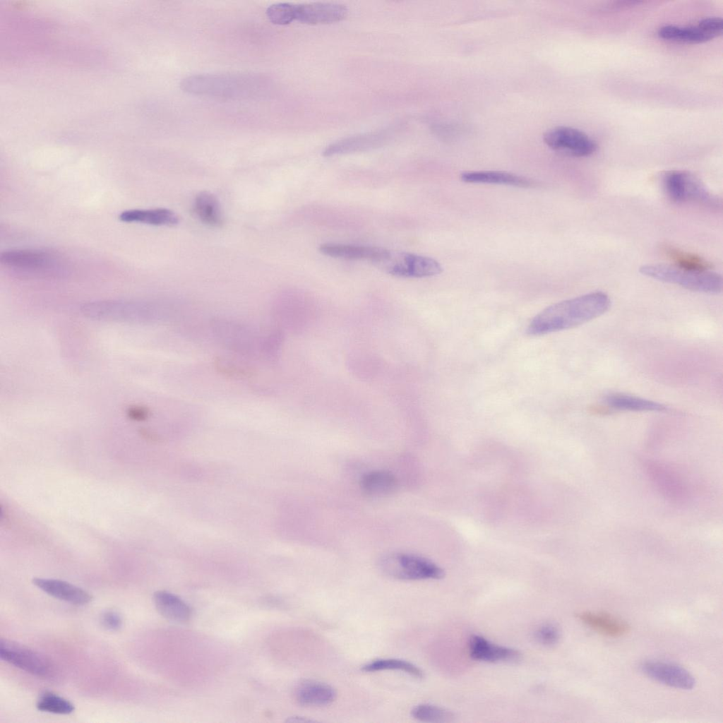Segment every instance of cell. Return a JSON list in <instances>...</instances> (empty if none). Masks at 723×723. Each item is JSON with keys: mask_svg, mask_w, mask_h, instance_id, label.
<instances>
[{"mask_svg": "<svg viewBox=\"0 0 723 723\" xmlns=\"http://www.w3.org/2000/svg\"><path fill=\"white\" fill-rule=\"evenodd\" d=\"M610 306V298L603 292L564 300L537 313L529 323L527 333L537 336L575 328L602 316Z\"/></svg>", "mask_w": 723, "mask_h": 723, "instance_id": "1", "label": "cell"}, {"mask_svg": "<svg viewBox=\"0 0 723 723\" xmlns=\"http://www.w3.org/2000/svg\"><path fill=\"white\" fill-rule=\"evenodd\" d=\"M263 80L249 74H203L189 76L181 83L182 90L196 95L241 97L261 91Z\"/></svg>", "mask_w": 723, "mask_h": 723, "instance_id": "2", "label": "cell"}, {"mask_svg": "<svg viewBox=\"0 0 723 723\" xmlns=\"http://www.w3.org/2000/svg\"><path fill=\"white\" fill-rule=\"evenodd\" d=\"M1 265L14 271L40 277H56L65 274L67 268L58 254L42 249H15L1 253Z\"/></svg>", "mask_w": 723, "mask_h": 723, "instance_id": "3", "label": "cell"}, {"mask_svg": "<svg viewBox=\"0 0 723 723\" xmlns=\"http://www.w3.org/2000/svg\"><path fill=\"white\" fill-rule=\"evenodd\" d=\"M640 272L647 277L695 292L717 294L722 289V276L711 271L693 272L674 265L655 263L642 265Z\"/></svg>", "mask_w": 723, "mask_h": 723, "instance_id": "4", "label": "cell"}, {"mask_svg": "<svg viewBox=\"0 0 723 723\" xmlns=\"http://www.w3.org/2000/svg\"><path fill=\"white\" fill-rule=\"evenodd\" d=\"M378 566L385 575L402 580H438L445 575L443 569L431 560L406 552L385 555Z\"/></svg>", "mask_w": 723, "mask_h": 723, "instance_id": "5", "label": "cell"}, {"mask_svg": "<svg viewBox=\"0 0 723 723\" xmlns=\"http://www.w3.org/2000/svg\"><path fill=\"white\" fill-rule=\"evenodd\" d=\"M641 460L649 481L666 500L679 506L688 502L691 489L686 479L675 466L655 460Z\"/></svg>", "mask_w": 723, "mask_h": 723, "instance_id": "6", "label": "cell"}, {"mask_svg": "<svg viewBox=\"0 0 723 723\" xmlns=\"http://www.w3.org/2000/svg\"><path fill=\"white\" fill-rule=\"evenodd\" d=\"M373 263L385 273L401 277H426L442 272L436 260L404 251L388 250Z\"/></svg>", "mask_w": 723, "mask_h": 723, "instance_id": "7", "label": "cell"}, {"mask_svg": "<svg viewBox=\"0 0 723 723\" xmlns=\"http://www.w3.org/2000/svg\"><path fill=\"white\" fill-rule=\"evenodd\" d=\"M662 181L667 195L674 202L693 201L709 206L719 204L717 198L691 173L679 170L669 171L664 174Z\"/></svg>", "mask_w": 723, "mask_h": 723, "instance_id": "8", "label": "cell"}, {"mask_svg": "<svg viewBox=\"0 0 723 723\" xmlns=\"http://www.w3.org/2000/svg\"><path fill=\"white\" fill-rule=\"evenodd\" d=\"M0 657L14 667L39 677H51L54 673V667L49 659L11 640L1 639Z\"/></svg>", "mask_w": 723, "mask_h": 723, "instance_id": "9", "label": "cell"}, {"mask_svg": "<svg viewBox=\"0 0 723 723\" xmlns=\"http://www.w3.org/2000/svg\"><path fill=\"white\" fill-rule=\"evenodd\" d=\"M551 149L574 157H587L597 149V143L585 132L569 126H556L543 136Z\"/></svg>", "mask_w": 723, "mask_h": 723, "instance_id": "10", "label": "cell"}, {"mask_svg": "<svg viewBox=\"0 0 723 723\" xmlns=\"http://www.w3.org/2000/svg\"><path fill=\"white\" fill-rule=\"evenodd\" d=\"M722 30V19L720 17L709 16L702 18L694 25H663L658 29L657 35L667 41L698 44L720 35Z\"/></svg>", "mask_w": 723, "mask_h": 723, "instance_id": "11", "label": "cell"}, {"mask_svg": "<svg viewBox=\"0 0 723 723\" xmlns=\"http://www.w3.org/2000/svg\"><path fill=\"white\" fill-rule=\"evenodd\" d=\"M640 671L647 677L668 686L681 690H691L695 685L694 676L678 664L646 661L640 665Z\"/></svg>", "mask_w": 723, "mask_h": 723, "instance_id": "12", "label": "cell"}, {"mask_svg": "<svg viewBox=\"0 0 723 723\" xmlns=\"http://www.w3.org/2000/svg\"><path fill=\"white\" fill-rule=\"evenodd\" d=\"M347 14L346 6L335 3H310L295 5L294 19L307 24L340 21Z\"/></svg>", "mask_w": 723, "mask_h": 723, "instance_id": "13", "label": "cell"}, {"mask_svg": "<svg viewBox=\"0 0 723 723\" xmlns=\"http://www.w3.org/2000/svg\"><path fill=\"white\" fill-rule=\"evenodd\" d=\"M469 652L472 659L486 662H513L521 657L518 650L496 645L479 635L470 638Z\"/></svg>", "mask_w": 723, "mask_h": 723, "instance_id": "14", "label": "cell"}, {"mask_svg": "<svg viewBox=\"0 0 723 723\" xmlns=\"http://www.w3.org/2000/svg\"><path fill=\"white\" fill-rule=\"evenodd\" d=\"M390 135V131L381 130L349 137L330 145L325 149L323 154L324 156L329 157L368 150L382 145L388 141Z\"/></svg>", "mask_w": 723, "mask_h": 723, "instance_id": "15", "label": "cell"}, {"mask_svg": "<svg viewBox=\"0 0 723 723\" xmlns=\"http://www.w3.org/2000/svg\"><path fill=\"white\" fill-rule=\"evenodd\" d=\"M32 583L47 594L72 604L84 605L92 600L89 592L64 580L35 578Z\"/></svg>", "mask_w": 723, "mask_h": 723, "instance_id": "16", "label": "cell"}, {"mask_svg": "<svg viewBox=\"0 0 723 723\" xmlns=\"http://www.w3.org/2000/svg\"><path fill=\"white\" fill-rule=\"evenodd\" d=\"M294 697L301 705L322 707L333 703L337 698V692L328 683L306 679L297 684L294 690Z\"/></svg>", "mask_w": 723, "mask_h": 723, "instance_id": "17", "label": "cell"}, {"mask_svg": "<svg viewBox=\"0 0 723 723\" xmlns=\"http://www.w3.org/2000/svg\"><path fill=\"white\" fill-rule=\"evenodd\" d=\"M577 616L591 629L608 637H622L630 631V626L626 621L605 612L585 611Z\"/></svg>", "mask_w": 723, "mask_h": 723, "instance_id": "18", "label": "cell"}, {"mask_svg": "<svg viewBox=\"0 0 723 723\" xmlns=\"http://www.w3.org/2000/svg\"><path fill=\"white\" fill-rule=\"evenodd\" d=\"M323 254L333 258L348 260H369L374 263L381 258L388 249L370 246L326 243L319 247Z\"/></svg>", "mask_w": 723, "mask_h": 723, "instance_id": "19", "label": "cell"}, {"mask_svg": "<svg viewBox=\"0 0 723 723\" xmlns=\"http://www.w3.org/2000/svg\"><path fill=\"white\" fill-rule=\"evenodd\" d=\"M460 178L466 183L503 184L522 188L533 187L537 184L531 179L499 171L465 172L460 174Z\"/></svg>", "mask_w": 723, "mask_h": 723, "instance_id": "20", "label": "cell"}, {"mask_svg": "<svg viewBox=\"0 0 723 723\" xmlns=\"http://www.w3.org/2000/svg\"><path fill=\"white\" fill-rule=\"evenodd\" d=\"M359 484L362 491L366 496L381 498L393 494L398 489V481L390 471L376 470L365 473Z\"/></svg>", "mask_w": 723, "mask_h": 723, "instance_id": "21", "label": "cell"}, {"mask_svg": "<svg viewBox=\"0 0 723 723\" xmlns=\"http://www.w3.org/2000/svg\"><path fill=\"white\" fill-rule=\"evenodd\" d=\"M119 219L127 223L136 222L155 226H173L179 220L174 211L164 208L126 210L119 214Z\"/></svg>", "mask_w": 723, "mask_h": 723, "instance_id": "22", "label": "cell"}, {"mask_svg": "<svg viewBox=\"0 0 723 723\" xmlns=\"http://www.w3.org/2000/svg\"><path fill=\"white\" fill-rule=\"evenodd\" d=\"M157 611L169 621L184 623L192 615L191 607L179 597L166 590H158L153 594Z\"/></svg>", "mask_w": 723, "mask_h": 723, "instance_id": "23", "label": "cell"}, {"mask_svg": "<svg viewBox=\"0 0 723 723\" xmlns=\"http://www.w3.org/2000/svg\"><path fill=\"white\" fill-rule=\"evenodd\" d=\"M604 400L609 407L621 411L664 412L667 410L666 406L659 402L620 393L609 394Z\"/></svg>", "mask_w": 723, "mask_h": 723, "instance_id": "24", "label": "cell"}, {"mask_svg": "<svg viewBox=\"0 0 723 723\" xmlns=\"http://www.w3.org/2000/svg\"><path fill=\"white\" fill-rule=\"evenodd\" d=\"M193 209L197 217L203 223L219 227L223 223V215L217 198L208 191L200 192L195 198Z\"/></svg>", "mask_w": 723, "mask_h": 723, "instance_id": "25", "label": "cell"}, {"mask_svg": "<svg viewBox=\"0 0 723 723\" xmlns=\"http://www.w3.org/2000/svg\"><path fill=\"white\" fill-rule=\"evenodd\" d=\"M663 252L674 263L673 265L688 271L705 272L712 268L710 262L704 258L679 248L664 245Z\"/></svg>", "mask_w": 723, "mask_h": 723, "instance_id": "26", "label": "cell"}, {"mask_svg": "<svg viewBox=\"0 0 723 723\" xmlns=\"http://www.w3.org/2000/svg\"><path fill=\"white\" fill-rule=\"evenodd\" d=\"M362 670L366 672H375L387 670L399 671L408 674L417 679H422L424 676L423 671L413 663L406 660L394 658L378 659L373 660L363 665Z\"/></svg>", "mask_w": 723, "mask_h": 723, "instance_id": "27", "label": "cell"}, {"mask_svg": "<svg viewBox=\"0 0 723 723\" xmlns=\"http://www.w3.org/2000/svg\"><path fill=\"white\" fill-rule=\"evenodd\" d=\"M36 707L42 712L59 715H68L75 710L74 705L69 700L49 691H45L39 696Z\"/></svg>", "mask_w": 723, "mask_h": 723, "instance_id": "28", "label": "cell"}, {"mask_svg": "<svg viewBox=\"0 0 723 723\" xmlns=\"http://www.w3.org/2000/svg\"><path fill=\"white\" fill-rule=\"evenodd\" d=\"M411 715L415 719L424 722H449L454 717L448 710L428 703L416 705L412 710Z\"/></svg>", "mask_w": 723, "mask_h": 723, "instance_id": "29", "label": "cell"}, {"mask_svg": "<svg viewBox=\"0 0 723 723\" xmlns=\"http://www.w3.org/2000/svg\"><path fill=\"white\" fill-rule=\"evenodd\" d=\"M295 4L277 3L270 5L266 9L269 20L275 25H287L294 20Z\"/></svg>", "mask_w": 723, "mask_h": 723, "instance_id": "30", "label": "cell"}, {"mask_svg": "<svg viewBox=\"0 0 723 723\" xmlns=\"http://www.w3.org/2000/svg\"><path fill=\"white\" fill-rule=\"evenodd\" d=\"M534 638L540 644L551 646L557 643L560 638L559 629L552 623L541 626L534 632Z\"/></svg>", "mask_w": 723, "mask_h": 723, "instance_id": "31", "label": "cell"}, {"mask_svg": "<svg viewBox=\"0 0 723 723\" xmlns=\"http://www.w3.org/2000/svg\"><path fill=\"white\" fill-rule=\"evenodd\" d=\"M215 368L219 372H221L228 376H249L253 373L251 369H246L244 367L239 366L235 364L225 361L224 359H217L215 362Z\"/></svg>", "mask_w": 723, "mask_h": 723, "instance_id": "32", "label": "cell"}, {"mask_svg": "<svg viewBox=\"0 0 723 723\" xmlns=\"http://www.w3.org/2000/svg\"><path fill=\"white\" fill-rule=\"evenodd\" d=\"M100 623L106 630L116 631L122 627L123 618L118 611L109 609L101 614Z\"/></svg>", "mask_w": 723, "mask_h": 723, "instance_id": "33", "label": "cell"}, {"mask_svg": "<svg viewBox=\"0 0 723 723\" xmlns=\"http://www.w3.org/2000/svg\"><path fill=\"white\" fill-rule=\"evenodd\" d=\"M287 722H303L304 723V722H315V721L312 720L311 719H308L306 717H304L294 716V717H289L287 719Z\"/></svg>", "mask_w": 723, "mask_h": 723, "instance_id": "34", "label": "cell"}]
</instances>
